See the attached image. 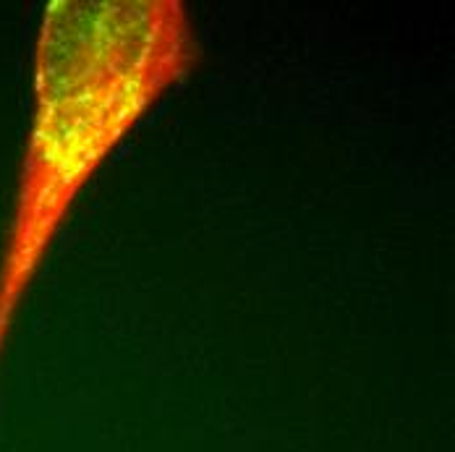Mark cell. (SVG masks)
Returning <instances> with one entry per match:
<instances>
[{"mask_svg":"<svg viewBox=\"0 0 455 452\" xmlns=\"http://www.w3.org/2000/svg\"><path fill=\"white\" fill-rule=\"evenodd\" d=\"M196 50L176 0L50 3L35 60V118L0 259V353L76 194Z\"/></svg>","mask_w":455,"mask_h":452,"instance_id":"cell-1","label":"cell"}]
</instances>
